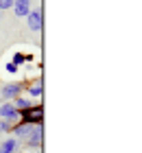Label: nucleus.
<instances>
[{"label":"nucleus","instance_id":"nucleus-12","mask_svg":"<svg viewBox=\"0 0 142 153\" xmlns=\"http://www.w3.org/2000/svg\"><path fill=\"white\" fill-rule=\"evenodd\" d=\"M7 9H13V0H0V11H7Z\"/></svg>","mask_w":142,"mask_h":153},{"label":"nucleus","instance_id":"nucleus-13","mask_svg":"<svg viewBox=\"0 0 142 153\" xmlns=\"http://www.w3.org/2000/svg\"><path fill=\"white\" fill-rule=\"evenodd\" d=\"M4 68H7V72H11V74H16V72H18V66H16V64H11V61H9V64H7Z\"/></svg>","mask_w":142,"mask_h":153},{"label":"nucleus","instance_id":"nucleus-8","mask_svg":"<svg viewBox=\"0 0 142 153\" xmlns=\"http://www.w3.org/2000/svg\"><path fill=\"white\" fill-rule=\"evenodd\" d=\"M42 92H44V85H42V79H35L31 85H28V96H33V99H39Z\"/></svg>","mask_w":142,"mask_h":153},{"label":"nucleus","instance_id":"nucleus-2","mask_svg":"<svg viewBox=\"0 0 142 153\" xmlns=\"http://www.w3.org/2000/svg\"><path fill=\"white\" fill-rule=\"evenodd\" d=\"M0 120H9V123H13V125L20 123V112L13 107L11 101L0 103Z\"/></svg>","mask_w":142,"mask_h":153},{"label":"nucleus","instance_id":"nucleus-1","mask_svg":"<svg viewBox=\"0 0 142 153\" xmlns=\"http://www.w3.org/2000/svg\"><path fill=\"white\" fill-rule=\"evenodd\" d=\"M20 120L28 123V125H42L44 123V107L42 105H31L28 109L20 112Z\"/></svg>","mask_w":142,"mask_h":153},{"label":"nucleus","instance_id":"nucleus-3","mask_svg":"<svg viewBox=\"0 0 142 153\" xmlns=\"http://www.w3.org/2000/svg\"><path fill=\"white\" fill-rule=\"evenodd\" d=\"M22 83H4L0 88V99H7V101H13L18 96H22Z\"/></svg>","mask_w":142,"mask_h":153},{"label":"nucleus","instance_id":"nucleus-9","mask_svg":"<svg viewBox=\"0 0 142 153\" xmlns=\"http://www.w3.org/2000/svg\"><path fill=\"white\" fill-rule=\"evenodd\" d=\"M11 103H13V107H16L18 112H22V109H28V107H31V101L24 99V96H18V99H13Z\"/></svg>","mask_w":142,"mask_h":153},{"label":"nucleus","instance_id":"nucleus-5","mask_svg":"<svg viewBox=\"0 0 142 153\" xmlns=\"http://www.w3.org/2000/svg\"><path fill=\"white\" fill-rule=\"evenodd\" d=\"M26 24H28V31H42V11L39 9H31L26 16Z\"/></svg>","mask_w":142,"mask_h":153},{"label":"nucleus","instance_id":"nucleus-15","mask_svg":"<svg viewBox=\"0 0 142 153\" xmlns=\"http://www.w3.org/2000/svg\"><path fill=\"white\" fill-rule=\"evenodd\" d=\"M0 103H2V99H0Z\"/></svg>","mask_w":142,"mask_h":153},{"label":"nucleus","instance_id":"nucleus-11","mask_svg":"<svg viewBox=\"0 0 142 153\" xmlns=\"http://www.w3.org/2000/svg\"><path fill=\"white\" fill-rule=\"evenodd\" d=\"M22 61H26V55H22V53H16V55H13V61H11V64L20 66V64H22Z\"/></svg>","mask_w":142,"mask_h":153},{"label":"nucleus","instance_id":"nucleus-10","mask_svg":"<svg viewBox=\"0 0 142 153\" xmlns=\"http://www.w3.org/2000/svg\"><path fill=\"white\" fill-rule=\"evenodd\" d=\"M11 129H13V123H9V120H0V131H4V134H11Z\"/></svg>","mask_w":142,"mask_h":153},{"label":"nucleus","instance_id":"nucleus-6","mask_svg":"<svg viewBox=\"0 0 142 153\" xmlns=\"http://www.w3.org/2000/svg\"><path fill=\"white\" fill-rule=\"evenodd\" d=\"M31 11V0H13V13L18 18H26Z\"/></svg>","mask_w":142,"mask_h":153},{"label":"nucleus","instance_id":"nucleus-4","mask_svg":"<svg viewBox=\"0 0 142 153\" xmlns=\"http://www.w3.org/2000/svg\"><path fill=\"white\" fill-rule=\"evenodd\" d=\"M42 131H44V125H35L33 131L24 138V142L28 149H42Z\"/></svg>","mask_w":142,"mask_h":153},{"label":"nucleus","instance_id":"nucleus-14","mask_svg":"<svg viewBox=\"0 0 142 153\" xmlns=\"http://www.w3.org/2000/svg\"><path fill=\"white\" fill-rule=\"evenodd\" d=\"M16 153H26V151H16Z\"/></svg>","mask_w":142,"mask_h":153},{"label":"nucleus","instance_id":"nucleus-7","mask_svg":"<svg viewBox=\"0 0 142 153\" xmlns=\"http://www.w3.org/2000/svg\"><path fill=\"white\" fill-rule=\"evenodd\" d=\"M20 149V140H16V138H9V140L0 142V153H16Z\"/></svg>","mask_w":142,"mask_h":153}]
</instances>
